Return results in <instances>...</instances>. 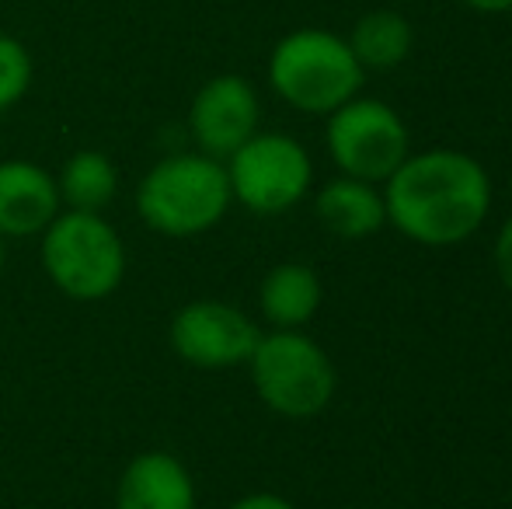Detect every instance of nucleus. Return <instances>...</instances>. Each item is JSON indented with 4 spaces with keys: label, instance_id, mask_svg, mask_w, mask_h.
Wrapping results in <instances>:
<instances>
[{
    "label": "nucleus",
    "instance_id": "nucleus-14",
    "mask_svg": "<svg viewBox=\"0 0 512 509\" xmlns=\"http://www.w3.org/2000/svg\"><path fill=\"white\" fill-rule=\"evenodd\" d=\"M349 46L363 70H394L411 56L415 28L401 11L377 7V11H366L352 25Z\"/></svg>",
    "mask_w": 512,
    "mask_h": 509
},
{
    "label": "nucleus",
    "instance_id": "nucleus-8",
    "mask_svg": "<svg viewBox=\"0 0 512 509\" xmlns=\"http://www.w3.org/2000/svg\"><path fill=\"white\" fill-rule=\"evenodd\" d=\"M258 339V325L234 304L223 300H192L178 307L168 325V342L178 360L199 370H227L251 360Z\"/></svg>",
    "mask_w": 512,
    "mask_h": 509
},
{
    "label": "nucleus",
    "instance_id": "nucleus-17",
    "mask_svg": "<svg viewBox=\"0 0 512 509\" xmlns=\"http://www.w3.org/2000/svg\"><path fill=\"white\" fill-rule=\"evenodd\" d=\"M495 272H499L502 286L512 293V217L495 234Z\"/></svg>",
    "mask_w": 512,
    "mask_h": 509
},
{
    "label": "nucleus",
    "instance_id": "nucleus-19",
    "mask_svg": "<svg viewBox=\"0 0 512 509\" xmlns=\"http://www.w3.org/2000/svg\"><path fill=\"white\" fill-rule=\"evenodd\" d=\"M464 7L478 14H509L512 11V0H460Z\"/></svg>",
    "mask_w": 512,
    "mask_h": 509
},
{
    "label": "nucleus",
    "instance_id": "nucleus-4",
    "mask_svg": "<svg viewBox=\"0 0 512 509\" xmlns=\"http://www.w3.org/2000/svg\"><path fill=\"white\" fill-rule=\"evenodd\" d=\"M42 269L70 300L112 297L126 276V245L102 213L60 210L42 231Z\"/></svg>",
    "mask_w": 512,
    "mask_h": 509
},
{
    "label": "nucleus",
    "instance_id": "nucleus-18",
    "mask_svg": "<svg viewBox=\"0 0 512 509\" xmlns=\"http://www.w3.org/2000/svg\"><path fill=\"white\" fill-rule=\"evenodd\" d=\"M230 509H297L290 499L276 496V492H251V496H241Z\"/></svg>",
    "mask_w": 512,
    "mask_h": 509
},
{
    "label": "nucleus",
    "instance_id": "nucleus-15",
    "mask_svg": "<svg viewBox=\"0 0 512 509\" xmlns=\"http://www.w3.org/2000/svg\"><path fill=\"white\" fill-rule=\"evenodd\" d=\"M56 185L67 210L102 213L119 192V168L102 150H77L74 157H67Z\"/></svg>",
    "mask_w": 512,
    "mask_h": 509
},
{
    "label": "nucleus",
    "instance_id": "nucleus-6",
    "mask_svg": "<svg viewBox=\"0 0 512 509\" xmlns=\"http://www.w3.org/2000/svg\"><path fill=\"white\" fill-rule=\"evenodd\" d=\"M230 196L258 217H279L310 192L314 161L307 147L286 133H255L223 161Z\"/></svg>",
    "mask_w": 512,
    "mask_h": 509
},
{
    "label": "nucleus",
    "instance_id": "nucleus-11",
    "mask_svg": "<svg viewBox=\"0 0 512 509\" xmlns=\"http://www.w3.org/2000/svg\"><path fill=\"white\" fill-rule=\"evenodd\" d=\"M115 509H196V482L175 454L147 450L122 471Z\"/></svg>",
    "mask_w": 512,
    "mask_h": 509
},
{
    "label": "nucleus",
    "instance_id": "nucleus-12",
    "mask_svg": "<svg viewBox=\"0 0 512 509\" xmlns=\"http://www.w3.org/2000/svg\"><path fill=\"white\" fill-rule=\"evenodd\" d=\"M314 213L324 231L342 241H366L387 224L384 189L363 178L338 175L314 196Z\"/></svg>",
    "mask_w": 512,
    "mask_h": 509
},
{
    "label": "nucleus",
    "instance_id": "nucleus-7",
    "mask_svg": "<svg viewBox=\"0 0 512 509\" xmlns=\"http://www.w3.org/2000/svg\"><path fill=\"white\" fill-rule=\"evenodd\" d=\"M324 143L335 168L349 178L384 185L411 154L408 126L398 112L380 98H349L328 112Z\"/></svg>",
    "mask_w": 512,
    "mask_h": 509
},
{
    "label": "nucleus",
    "instance_id": "nucleus-2",
    "mask_svg": "<svg viewBox=\"0 0 512 509\" xmlns=\"http://www.w3.org/2000/svg\"><path fill=\"white\" fill-rule=\"evenodd\" d=\"M230 182L223 161L203 154H168L136 185V213L164 238H199L227 217Z\"/></svg>",
    "mask_w": 512,
    "mask_h": 509
},
{
    "label": "nucleus",
    "instance_id": "nucleus-1",
    "mask_svg": "<svg viewBox=\"0 0 512 509\" xmlns=\"http://www.w3.org/2000/svg\"><path fill=\"white\" fill-rule=\"evenodd\" d=\"M387 224L422 248H453L485 227L492 178L471 154L453 147L408 154L384 182Z\"/></svg>",
    "mask_w": 512,
    "mask_h": 509
},
{
    "label": "nucleus",
    "instance_id": "nucleus-3",
    "mask_svg": "<svg viewBox=\"0 0 512 509\" xmlns=\"http://www.w3.org/2000/svg\"><path fill=\"white\" fill-rule=\"evenodd\" d=\"M363 81L366 70L359 67L349 39L328 28H297L269 53L272 91L307 116L335 112L363 91Z\"/></svg>",
    "mask_w": 512,
    "mask_h": 509
},
{
    "label": "nucleus",
    "instance_id": "nucleus-20",
    "mask_svg": "<svg viewBox=\"0 0 512 509\" xmlns=\"http://www.w3.org/2000/svg\"><path fill=\"white\" fill-rule=\"evenodd\" d=\"M4 262H7V238L0 234V269H4Z\"/></svg>",
    "mask_w": 512,
    "mask_h": 509
},
{
    "label": "nucleus",
    "instance_id": "nucleus-13",
    "mask_svg": "<svg viewBox=\"0 0 512 509\" xmlns=\"http://www.w3.org/2000/svg\"><path fill=\"white\" fill-rule=\"evenodd\" d=\"M324 286L307 262H279L258 286V311L272 328H304L321 311Z\"/></svg>",
    "mask_w": 512,
    "mask_h": 509
},
{
    "label": "nucleus",
    "instance_id": "nucleus-5",
    "mask_svg": "<svg viewBox=\"0 0 512 509\" xmlns=\"http://www.w3.org/2000/svg\"><path fill=\"white\" fill-rule=\"evenodd\" d=\"M248 367L265 408L286 419L321 415L335 398V363L304 328H272L258 339Z\"/></svg>",
    "mask_w": 512,
    "mask_h": 509
},
{
    "label": "nucleus",
    "instance_id": "nucleus-16",
    "mask_svg": "<svg viewBox=\"0 0 512 509\" xmlns=\"http://www.w3.org/2000/svg\"><path fill=\"white\" fill-rule=\"evenodd\" d=\"M35 77L32 53L21 39L0 32V112L14 109L28 95Z\"/></svg>",
    "mask_w": 512,
    "mask_h": 509
},
{
    "label": "nucleus",
    "instance_id": "nucleus-10",
    "mask_svg": "<svg viewBox=\"0 0 512 509\" xmlns=\"http://www.w3.org/2000/svg\"><path fill=\"white\" fill-rule=\"evenodd\" d=\"M60 213V185L42 164L0 161V234L32 238Z\"/></svg>",
    "mask_w": 512,
    "mask_h": 509
},
{
    "label": "nucleus",
    "instance_id": "nucleus-9",
    "mask_svg": "<svg viewBox=\"0 0 512 509\" xmlns=\"http://www.w3.org/2000/svg\"><path fill=\"white\" fill-rule=\"evenodd\" d=\"M258 119H262L258 91L241 74L209 77L189 105L192 140L216 161H227L241 143H248L258 133Z\"/></svg>",
    "mask_w": 512,
    "mask_h": 509
}]
</instances>
